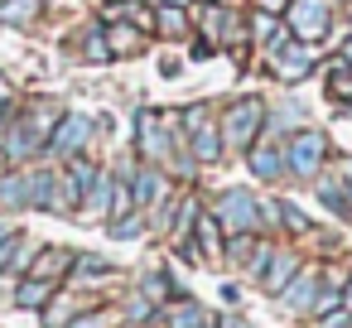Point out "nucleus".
Listing matches in <instances>:
<instances>
[{
  "mask_svg": "<svg viewBox=\"0 0 352 328\" xmlns=\"http://www.w3.org/2000/svg\"><path fill=\"white\" fill-rule=\"evenodd\" d=\"M217 135H222V150L246 155V150L265 135V102H261V97H241V102L222 107V116H217Z\"/></svg>",
  "mask_w": 352,
  "mask_h": 328,
  "instance_id": "f257e3e1",
  "label": "nucleus"
},
{
  "mask_svg": "<svg viewBox=\"0 0 352 328\" xmlns=\"http://www.w3.org/2000/svg\"><path fill=\"white\" fill-rule=\"evenodd\" d=\"M212 217H217V227L222 232H261L265 227V212H261V203H256V193L251 188H222L217 193V203H212Z\"/></svg>",
  "mask_w": 352,
  "mask_h": 328,
  "instance_id": "f03ea898",
  "label": "nucleus"
},
{
  "mask_svg": "<svg viewBox=\"0 0 352 328\" xmlns=\"http://www.w3.org/2000/svg\"><path fill=\"white\" fill-rule=\"evenodd\" d=\"M97 135V121L87 116V111H58V121H54V131H49V145H44V155H54V160H73V155H82L87 150V140Z\"/></svg>",
  "mask_w": 352,
  "mask_h": 328,
  "instance_id": "7ed1b4c3",
  "label": "nucleus"
},
{
  "mask_svg": "<svg viewBox=\"0 0 352 328\" xmlns=\"http://www.w3.org/2000/svg\"><path fill=\"white\" fill-rule=\"evenodd\" d=\"M323 160H328V135L314 131V126H299L294 140L285 145V164H289V174L314 184V179L323 174Z\"/></svg>",
  "mask_w": 352,
  "mask_h": 328,
  "instance_id": "20e7f679",
  "label": "nucleus"
},
{
  "mask_svg": "<svg viewBox=\"0 0 352 328\" xmlns=\"http://www.w3.org/2000/svg\"><path fill=\"white\" fill-rule=\"evenodd\" d=\"M265 63L280 83H304L314 73V44H299L294 34H280L275 44H265Z\"/></svg>",
  "mask_w": 352,
  "mask_h": 328,
  "instance_id": "39448f33",
  "label": "nucleus"
},
{
  "mask_svg": "<svg viewBox=\"0 0 352 328\" xmlns=\"http://www.w3.org/2000/svg\"><path fill=\"white\" fill-rule=\"evenodd\" d=\"M328 25H333V6H328V0H289L285 30H289L299 44H318V39H328Z\"/></svg>",
  "mask_w": 352,
  "mask_h": 328,
  "instance_id": "423d86ee",
  "label": "nucleus"
},
{
  "mask_svg": "<svg viewBox=\"0 0 352 328\" xmlns=\"http://www.w3.org/2000/svg\"><path fill=\"white\" fill-rule=\"evenodd\" d=\"M135 145H140V160L145 164H160V160L174 155V131H169V121L155 107H140L135 111Z\"/></svg>",
  "mask_w": 352,
  "mask_h": 328,
  "instance_id": "0eeeda50",
  "label": "nucleus"
},
{
  "mask_svg": "<svg viewBox=\"0 0 352 328\" xmlns=\"http://www.w3.org/2000/svg\"><path fill=\"white\" fill-rule=\"evenodd\" d=\"M198 20H203V39H212V44H222V49H241V44H246V25H241V15H236L232 6L203 0Z\"/></svg>",
  "mask_w": 352,
  "mask_h": 328,
  "instance_id": "6e6552de",
  "label": "nucleus"
},
{
  "mask_svg": "<svg viewBox=\"0 0 352 328\" xmlns=\"http://www.w3.org/2000/svg\"><path fill=\"white\" fill-rule=\"evenodd\" d=\"M116 174L126 179V188H131V203H135V208L160 203V198H164V188H169V184H164V174H160L155 164H135V169H131V164H121Z\"/></svg>",
  "mask_w": 352,
  "mask_h": 328,
  "instance_id": "1a4fd4ad",
  "label": "nucleus"
},
{
  "mask_svg": "<svg viewBox=\"0 0 352 328\" xmlns=\"http://www.w3.org/2000/svg\"><path fill=\"white\" fill-rule=\"evenodd\" d=\"M246 164H251V174H256L261 184H280V179L289 174V164H285V145H270L265 135L246 150Z\"/></svg>",
  "mask_w": 352,
  "mask_h": 328,
  "instance_id": "9d476101",
  "label": "nucleus"
},
{
  "mask_svg": "<svg viewBox=\"0 0 352 328\" xmlns=\"http://www.w3.org/2000/svg\"><path fill=\"white\" fill-rule=\"evenodd\" d=\"M314 294H318V275L314 270H294V280L280 289V304L289 314H309L314 309Z\"/></svg>",
  "mask_w": 352,
  "mask_h": 328,
  "instance_id": "9b49d317",
  "label": "nucleus"
},
{
  "mask_svg": "<svg viewBox=\"0 0 352 328\" xmlns=\"http://www.w3.org/2000/svg\"><path fill=\"white\" fill-rule=\"evenodd\" d=\"M107 30V49H111V58H131V54H145V30L140 25H126V20H111V25H102Z\"/></svg>",
  "mask_w": 352,
  "mask_h": 328,
  "instance_id": "f8f14e48",
  "label": "nucleus"
},
{
  "mask_svg": "<svg viewBox=\"0 0 352 328\" xmlns=\"http://www.w3.org/2000/svg\"><path fill=\"white\" fill-rule=\"evenodd\" d=\"M73 270V251H63V246H49V251H34V261H30V275H39V280H63Z\"/></svg>",
  "mask_w": 352,
  "mask_h": 328,
  "instance_id": "ddd939ff",
  "label": "nucleus"
},
{
  "mask_svg": "<svg viewBox=\"0 0 352 328\" xmlns=\"http://www.w3.org/2000/svg\"><path fill=\"white\" fill-rule=\"evenodd\" d=\"M294 270H299V256L294 251H280L275 246V256H270V265L261 270V285H265V294H280L289 280H294Z\"/></svg>",
  "mask_w": 352,
  "mask_h": 328,
  "instance_id": "4468645a",
  "label": "nucleus"
},
{
  "mask_svg": "<svg viewBox=\"0 0 352 328\" xmlns=\"http://www.w3.org/2000/svg\"><path fill=\"white\" fill-rule=\"evenodd\" d=\"M188 155L198 160V164H217L227 150H222V135H217V121H208V126H198L193 135H188Z\"/></svg>",
  "mask_w": 352,
  "mask_h": 328,
  "instance_id": "2eb2a0df",
  "label": "nucleus"
},
{
  "mask_svg": "<svg viewBox=\"0 0 352 328\" xmlns=\"http://www.w3.org/2000/svg\"><path fill=\"white\" fill-rule=\"evenodd\" d=\"M54 198H58V169H30V208L54 212Z\"/></svg>",
  "mask_w": 352,
  "mask_h": 328,
  "instance_id": "dca6fc26",
  "label": "nucleus"
},
{
  "mask_svg": "<svg viewBox=\"0 0 352 328\" xmlns=\"http://www.w3.org/2000/svg\"><path fill=\"white\" fill-rule=\"evenodd\" d=\"M49 0H0V25H10V30H25L44 15Z\"/></svg>",
  "mask_w": 352,
  "mask_h": 328,
  "instance_id": "f3484780",
  "label": "nucleus"
},
{
  "mask_svg": "<svg viewBox=\"0 0 352 328\" xmlns=\"http://www.w3.org/2000/svg\"><path fill=\"white\" fill-rule=\"evenodd\" d=\"M54 280H39V275H25L20 285H15V309H44L49 299H54Z\"/></svg>",
  "mask_w": 352,
  "mask_h": 328,
  "instance_id": "a211bd4d",
  "label": "nucleus"
},
{
  "mask_svg": "<svg viewBox=\"0 0 352 328\" xmlns=\"http://www.w3.org/2000/svg\"><path fill=\"white\" fill-rule=\"evenodd\" d=\"M0 208H10V212L30 208V169H10L0 179Z\"/></svg>",
  "mask_w": 352,
  "mask_h": 328,
  "instance_id": "6ab92c4d",
  "label": "nucleus"
},
{
  "mask_svg": "<svg viewBox=\"0 0 352 328\" xmlns=\"http://www.w3.org/2000/svg\"><path fill=\"white\" fill-rule=\"evenodd\" d=\"M111 188H116V174H97L92 188H87V198H82V212H92V217H111Z\"/></svg>",
  "mask_w": 352,
  "mask_h": 328,
  "instance_id": "aec40b11",
  "label": "nucleus"
},
{
  "mask_svg": "<svg viewBox=\"0 0 352 328\" xmlns=\"http://www.w3.org/2000/svg\"><path fill=\"white\" fill-rule=\"evenodd\" d=\"M155 30L164 39H184L188 34V6H155Z\"/></svg>",
  "mask_w": 352,
  "mask_h": 328,
  "instance_id": "412c9836",
  "label": "nucleus"
},
{
  "mask_svg": "<svg viewBox=\"0 0 352 328\" xmlns=\"http://www.w3.org/2000/svg\"><path fill=\"white\" fill-rule=\"evenodd\" d=\"M294 126H304V102H280V107H265V131H294Z\"/></svg>",
  "mask_w": 352,
  "mask_h": 328,
  "instance_id": "4be33fe9",
  "label": "nucleus"
},
{
  "mask_svg": "<svg viewBox=\"0 0 352 328\" xmlns=\"http://www.w3.org/2000/svg\"><path fill=\"white\" fill-rule=\"evenodd\" d=\"M314 188H318V198L338 212V217H352V198H347V188H342V179H314Z\"/></svg>",
  "mask_w": 352,
  "mask_h": 328,
  "instance_id": "5701e85b",
  "label": "nucleus"
},
{
  "mask_svg": "<svg viewBox=\"0 0 352 328\" xmlns=\"http://www.w3.org/2000/svg\"><path fill=\"white\" fill-rule=\"evenodd\" d=\"M73 318H78V299H73V294H58V289H54V299L44 304V328H68Z\"/></svg>",
  "mask_w": 352,
  "mask_h": 328,
  "instance_id": "b1692460",
  "label": "nucleus"
},
{
  "mask_svg": "<svg viewBox=\"0 0 352 328\" xmlns=\"http://www.w3.org/2000/svg\"><path fill=\"white\" fill-rule=\"evenodd\" d=\"M169 294H174V275H169V270H150V275L140 280V299H150L155 309H164Z\"/></svg>",
  "mask_w": 352,
  "mask_h": 328,
  "instance_id": "393cba45",
  "label": "nucleus"
},
{
  "mask_svg": "<svg viewBox=\"0 0 352 328\" xmlns=\"http://www.w3.org/2000/svg\"><path fill=\"white\" fill-rule=\"evenodd\" d=\"M193 232H198V251H208V256H222V227H217V217H212V212H198Z\"/></svg>",
  "mask_w": 352,
  "mask_h": 328,
  "instance_id": "a878e982",
  "label": "nucleus"
},
{
  "mask_svg": "<svg viewBox=\"0 0 352 328\" xmlns=\"http://www.w3.org/2000/svg\"><path fill=\"white\" fill-rule=\"evenodd\" d=\"M328 97H333V102H352V68H347L342 58L328 63Z\"/></svg>",
  "mask_w": 352,
  "mask_h": 328,
  "instance_id": "bb28decb",
  "label": "nucleus"
},
{
  "mask_svg": "<svg viewBox=\"0 0 352 328\" xmlns=\"http://www.w3.org/2000/svg\"><path fill=\"white\" fill-rule=\"evenodd\" d=\"M68 275H78V280H107L111 275V261H102V256H73V270Z\"/></svg>",
  "mask_w": 352,
  "mask_h": 328,
  "instance_id": "cd10ccee",
  "label": "nucleus"
},
{
  "mask_svg": "<svg viewBox=\"0 0 352 328\" xmlns=\"http://www.w3.org/2000/svg\"><path fill=\"white\" fill-rule=\"evenodd\" d=\"M82 54H87L92 63H107V58H111V49H107V30H102V25H92V30L82 34Z\"/></svg>",
  "mask_w": 352,
  "mask_h": 328,
  "instance_id": "c85d7f7f",
  "label": "nucleus"
},
{
  "mask_svg": "<svg viewBox=\"0 0 352 328\" xmlns=\"http://www.w3.org/2000/svg\"><path fill=\"white\" fill-rule=\"evenodd\" d=\"M121 323V314H111V309H92V314H78L68 328H116Z\"/></svg>",
  "mask_w": 352,
  "mask_h": 328,
  "instance_id": "c756f323",
  "label": "nucleus"
},
{
  "mask_svg": "<svg viewBox=\"0 0 352 328\" xmlns=\"http://www.w3.org/2000/svg\"><path fill=\"white\" fill-rule=\"evenodd\" d=\"M208 121H212V111H208V107H198V102L179 111V131H184V135H193V131H198V126H208Z\"/></svg>",
  "mask_w": 352,
  "mask_h": 328,
  "instance_id": "7c9ffc66",
  "label": "nucleus"
},
{
  "mask_svg": "<svg viewBox=\"0 0 352 328\" xmlns=\"http://www.w3.org/2000/svg\"><path fill=\"white\" fill-rule=\"evenodd\" d=\"M107 232H111L116 241H131V237H140V232H145V222H140L135 212H126V217H111V227H107Z\"/></svg>",
  "mask_w": 352,
  "mask_h": 328,
  "instance_id": "2f4dec72",
  "label": "nucleus"
},
{
  "mask_svg": "<svg viewBox=\"0 0 352 328\" xmlns=\"http://www.w3.org/2000/svg\"><path fill=\"white\" fill-rule=\"evenodd\" d=\"M275 217H285V227H289V232H309V217H304L294 203H275Z\"/></svg>",
  "mask_w": 352,
  "mask_h": 328,
  "instance_id": "473e14b6",
  "label": "nucleus"
},
{
  "mask_svg": "<svg viewBox=\"0 0 352 328\" xmlns=\"http://www.w3.org/2000/svg\"><path fill=\"white\" fill-rule=\"evenodd\" d=\"M155 314H160V309H155L150 299H140V294L126 304V318H131V323H145V318H155Z\"/></svg>",
  "mask_w": 352,
  "mask_h": 328,
  "instance_id": "72a5a7b5",
  "label": "nucleus"
},
{
  "mask_svg": "<svg viewBox=\"0 0 352 328\" xmlns=\"http://www.w3.org/2000/svg\"><path fill=\"white\" fill-rule=\"evenodd\" d=\"M352 323V314L338 304V309H328V314H318V328H347Z\"/></svg>",
  "mask_w": 352,
  "mask_h": 328,
  "instance_id": "f704fd0d",
  "label": "nucleus"
},
{
  "mask_svg": "<svg viewBox=\"0 0 352 328\" xmlns=\"http://www.w3.org/2000/svg\"><path fill=\"white\" fill-rule=\"evenodd\" d=\"M10 107H15V87H10L6 73H0V121H10Z\"/></svg>",
  "mask_w": 352,
  "mask_h": 328,
  "instance_id": "c9c22d12",
  "label": "nucleus"
},
{
  "mask_svg": "<svg viewBox=\"0 0 352 328\" xmlns=\"http://www.w3.org/2000/svg\"><path fill=\"white\" fill-rule=\"evenodd\" d=\"M212 54H217V44H212V39H198V44L188 49V58H193V63H203V58H212Z\"/></svg>",
  "mask_w": 352,
  "mask_h": 328,
  "instance_id": "e433bc0d",
  "label": "nucleus"
},
{
  "mask_svg": "<svg viewBox=\"0 0 352 328\" xmlns=\"http://www.w3.org/2000/svg\"><path fill=\"white\" fill-rule=\"evenodd\" d=\"M256 10H265V15H280V10H289V0H256Z\"/></svg>",
  "mask_w": 352,
  "mask_h": 328,
  "instance_id": "4c0bfd02",
  "label": "nucleus"
},
{
  "mask_svg": "<svg viewBox=\"0 0 352 328\" xmlns=\"http://www.w3.org/2000/svg\"><path fill=\"white\" fill-rule=\"evenodd\" d=\"M160 78H179V58H160Z\"/></svg>",
  "mask_w": 352,
  "mask_h": 328,
  "instance_id": "58836bf2",
  "label": "nucleus"
},
{
  "mask_svg": "<svg viewBox=\"0 0 352 328\" xmlns=\"http://www.w3.org/2000/svg\"><path fill=\"white\" fill-rule=\"evenodd\" d=\"M342 188H347V198H352V155L342 160Z\"/></svg>",
  "mask_w": 352,
  "mask_h": 328,
  "instance_id": "ea45409f",
  "label": "nucleus"
},
{
  "mask_svg": "<svg viewBox=\"0 0 352 328\" xmlns=\"http://www.w3.org/2000/svg\"><path fill=\"white\" fill-rule=\"evenodd\" d=\"M342 309L352 314V275H347V285H342Z\"/></svg>",
  "mask_w": 352,
  "mask_h": 328,
  "instance_id": "a19ab883",
  "label": "nucleus"
},
{
  "mask_svg": "<svg viewBox=\"0 0 352 328\" xmlns=\"http://www.w3.org/2000/svg\"><path fill=\"white\" fill-rule=\"evenodd\" d=\"M338 58H342V63L352 68V34H347V44H342V54H338Z\"/></svg>",
  "mask_w": 352,
  "mask_h": 328,
  "instance_id": "79ce46f5",
  "label": "nucleus"
},
{
  "mask_svg": "<svg viewBox=\"0 0 352 328\" xmlns=\"http://www.w3.org/2000/svg\"><path fill=\"white\" fill-rule=\"evenodd\" d=\"M10 232H15V227H10V222H6V217H0V241H6V237H10Z\"/></svg>",
  "mask_w": 352,
  "mask_h": 328,
  "instance_id": "37998d69",
  "label": "nucleus"
},
{
  "mask_svg": "<svg viewBox=\"0 0 352 328\" xmlns=\"http://www.w3.org/2000/svg\"><path fill=\"white\" fill-rule=\"evenodd\" d=\"M155 6H193V0H155Z\"/></svg>",
  "mask_w": 352,
  "mask_h": 328,
  "instance_id": "c03bdc74",
  "label": "nucleus"
},
{
  "mask_svg": "<svg viewBox=\"0 0 352 328\" xmlns=\"http://www.w3.org/2000/svg\"><path fill=\"white\" fill-rule=\"evenodd\" d=\"M198 328H217V318H212V314H208V318H203V323H198Z\"/></svg>",
  "mask_w": 352,
  "mask_h": 328,
  "instance_id": "a18cd8bd",
  "label": "nucleus"
},
{
  "mask_svg": "<svg viewBox=\"0 0 352 328\" xmlns=\"http://www.w3.org/2000/svg\"><path fill=\"white\" fill-rule=\"evenodd\" d=\"M347 10H352V0H347Z\"/></svg>",
  "mask_w": 352,
  "mask_h": 328,
  "instance_id": "49530a36",
  "label": "nucleus"
},
{
  "mask_svg": "<svg viewBox=\"0 0 352 328\" xmlns=\"http://www.w3.org/2000/svg\"><path fill=\"white\" fill-rule=\"evenodd\" d=\"M347 328H352V323H347Z\"/></svg>",
  "mask_w": 352,
  "mask_h": 328,
  "instance_id": "de8ad7c7",
  "label": "nucleus"
}]
</instances>
